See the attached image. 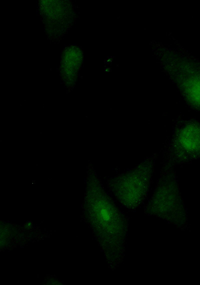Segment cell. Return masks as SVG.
<instances>
[{"mask_svg":"<svg viewBox=\"0 0 200 285\" xmlns=\"http://www.w3.org/2000/svg\"><path fill=\"white\" fill-rule=\"evenodd\" d=\"M188 78L180 86L182 94L188 105L200 112V64L193 62L190 64Z\"/></svg>","mask_w":200,"mask_h":285,"instance_id":"5b68a950","label":"cell"},{"mask_svg":"<svg viewBox=\"0 0 200 285\" xmlns=\"http://www.w3.org/2000/svg\"><path fill=\"white\" fill-rule=\"evenodd\" d=\"M163 154L176 166L200 160V121L176 118Z\"/></svg>","mask_w":200,"mask_h":285,"instance_id":"277c9868","label":"cell"},{"mask_svg":"<svg viewBox=\"0 0 200 285\" xmlns=\"http://www.w3.org/2000/svg\"><path fill=\"white\" fill-rule=\"evenodd\" d=\"M158 153L144 158L134 168L108 179L110 191L120 205L134 211L146 199L151 185Z\"/></svg>","mask_w":200,"mask_h":285,"instance_id":"3957f363","label":"cell"},{"mask_svg":"<svg viewBox=\"0 0 200 285\" xmlns=\"http://www.w3.org/2000/svg\"><path fill=\"white\" fill-rule=\"evenodd\" d=\"M159 178L144 214L155 216L182 231L188 230L187 212L181 196L175 166L163 154Z\"/></svg>","mask_w":200,"mask_h":285,"instance_id":"7a4b0ae2","label":"cell"},{"mask_svg":"<svg viewBox=\"0 0 200 285\" xmlns=\"http://www.w3.org/2000/svg\"><path fill=\"white\" fill-rule=\"evenodd\" d=\"M88 180V194L96 235L110 267L115 269L124 256L128 218L106 192L92 167Z\"/></svg>","mask_w":200,"mask_h":285,"instance_id":"6da1fadb","label":"cell"}]
</instances>
